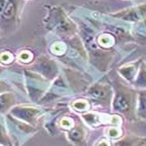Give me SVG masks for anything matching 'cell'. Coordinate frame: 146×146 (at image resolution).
Segmentation results:
<instances>
[{
    "mask_svg": "<svg viewBox=\"0 0 146 146\" xmlns=\"http://www.w3.org/2000/svg\"><path fill=\"white\" fill-rule=\"evenodd\" d=\"M114 92L115 95L112 103L113 110L125 115L127 117H134L138 101L137 94L133 90L120 84H115Z\"/></svg>",
    "mask_w": 146,
    "mask_h": 146,
    "instance_id": "obj_1",
    "label": "cell"
},
{
    "mask_svg": "<svg viewBox=\"0 0 146 146\" xmlns=\"http://www.w3.org/2000/svg\"><path fill=\"white\" fill-rule=\"evenodd\" d=\"M111 16L127 22L138 23L146 18V4H140L134 7L125 8L123 11L111 13Z\"/></svg>",
    "mask_w": 146,
    "mask_h": 146,
    "instance_id": "obj_2",
    "label": "cell"
},
{
    "mask_svg": "<svg viewBox=\"0 0 146 146\" xmlns=\"http://www.w3.org/2000/svg\"><path fill=\"white\" fill-rule=\"evenodd\" d=\"M90 94L99 101L110 103L113 97V90L109 84L99 82V84H96L92 86L90 90Z\"/></svg>",
    "mask_w": 146,
    "mask_h": 146,
    "instance_id": "obj_3",
    "label": "cell"
},
{
    "mask_svg": "<svg viewBox=\"0 0 146 146\" xmlns=\"http://www.w3.org/2000/svg\"><path fill=\"white\" fill-rule=\"evenodd\" d=\"M21 0H8L6 4L1 7V20L11 21L17 17Z\"/></svg>",
    "mask_w": 146,
    "mask_h": 146,
    "instance_id": "obj_4",
    "label": "cell"
},
{
    "mask_svg": "<svg viewBox=\"0 0 146 146\" xmlns=\"http://www.w3.org/2000/svg\"><path fill=\"white\" fill-rule=\"evenodd\" d=\"M139 68L140 67L138 66L137 63H135V64H129V65H125L123 68H120L119 73L121 74L123 78H125L128 81H132L137 76V74H138Z\"/></svg>",
    "mask_w": 146,
    "mask_h": 146,
    "instance_id": "obj_5",
    "label": "cell"
},
{
    "mask_svg": "<svg viewBox=\"0 0 146 146\" xmlns=\"http://www.w3.org/2000/svg\"><path fill=\"white\" fill-rule=\"evenodd\" d=\"M136 113L139 117L146 119V91H141L139 93Z\"/></svg>",
    "mask_w": 146,
    "mask_h": 146,
    "instance_id": "obj_6",
    "label": "cell"
},
{
    "mask_svg": "<svg viewBox=\"0 0 146 146\" xmlns=\"http://www.w3.org/2000/svg\"><path fill=\"white\" fill-rule=\"evenodd\" d=\"M135 84L141 89H146V64L144 63L140 66L138 74L136 76Z\"/></svg>",
    "mask_w": 146,
    "mask_h": 146,
    "instance_id": "obj_7",
    "label": "cell"
},
{
    "mask_svg": "<svg viewBox=\"0 0 146 146\" xmlns=\"http://www.w3.org/2000/svg\"><path fill=\"white\" fill-rule=\"evenodd\" d=\"M98 43L102 46L106 47H111L113 44H114V37L111 35V34H108V33H105V34H102L98 37Z\"/></svg>",
    "mask_w": 146,
    "mask_h": 146,
    "instance_id": "obj_8",
    "label": "cell"
},
{
    "mask_svg": "<svg viewBox=\"0 0 146 146\" xmlns=\"http://www.w3.org/2000/svg\"><path fill=\"white\" fill-rule=\"evenodd\" d=\"M135 30V35H137L140 39L144 41L146 38V18L138 22V25H136Z\"/></svg>",
    "mask_w": 146,
    "mask_h": 146,
    "instance_id": "obj_9",
    "label": "cell"
},
{
    "mask_svg": "<svg viewBox=\"0 0 146 146\" xmlns=\"http://www.w3.org/2000/svg\"><path fill=\"white\" fill-rule=\"evenodd\" d=\"M82 137H84V133H82V131L78 128L74 129V130H72L70 132V139H72V140L75 141V142L80 141L81 139H82Z\"/></svg>",
    "mask_w": 146,
    "mask_h": 146,
    "instance_id": "obj_10",
    "label": "cell"
},
{
    "mask_svg": "<svg viewBox=\"0 0 146 146\" xmlns=\"http://www.w3.org/2000/svg\"><path fill=\"white\" fill-rule=\"evenodd\" d=\"M109 135L112 136V137H116V136H118L119 134H118L117 130H110L109 131Z\"/></svg>",
    "mask_w": 146,
    "mask_h": 146,
    "instance_id": "obj_11",
    "label": "cell"
}]
</instances>
